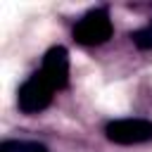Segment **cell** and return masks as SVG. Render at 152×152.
I'll return each mask as SVG.
<instances>
[{
	"instance_id": "obj_1",
	"label": "cell",
	"mask_w": 152,
	"mask_h": 152,
	"mask_svg": "<svg viewBox=\"0 0 152 152\" xmlns=\"http://www.w3.org/2000/svg\"><path fill=\"white\" fill-rule=\"evenodd\" d=\"M52 93H55V86L38 69L28 81L21 83L19 95H17V104H19V109L24 114H38L52 102Z\"/></svg>"
},
{
	"instance_id": "obj_2",
	"label": "cell",
	"mask_w": 152,
	"mask_h": 152,
	"mask_svg": "<svg viewBox=\"0 0 152 152\" xmlns=\"http://www.w3.org/2000/svg\"><path fill=\"white\" fill-rule=\"evenodd\" d=\"M112 19L107 10H93L74 26V38L81 45H102L112 38Z\"/></svg>"
},
{
	"instance_id": "obj_3",
	"label": "cell",
	"mask_w": 152,
	"mask_h": 152,
	"mask_svg": "<svg viewBox=\"0 0 152 152\" xmlns=\"http://www.w3.org/2000/svg\"><path fill=\"white\" fill-rule=\"evenodd\" d=\"M104 135L116 145H140L152 140V121L147 119H116L104 126Z\"/></svg>"
},
{
	"instance_id": "obj_4",
	"label": "cell",
	"mask_w": 152,
	"mask_h": 152,
	"mask_svg": "<svg viewBox=\"0 0 152 152\" xmlns=\"http://www.w3.org/2000/svg\"><path fill=\"white\" fill-rule=\"evenodd\" d=\"M40 71L55 86V90H62L69 83V52H66V48H62V45L50 48L43 57Z\"/></svg>"
},
{
	"instance_id": "obj_5",
	"label": "cell",
	"mask_w": 152,
	"mask_h": 152,
	"mask_svg": "<svg viewBox=\"0 0 152 152\" xmlns=\"http://www.w3.org/2000/svg\"><path fill=\"white\" fill-rule=\"evenodd\" d=\"M0 152H50V150L33 140H5L0 145Z\"/></svg>"
},
{
	"instance_id": "obj_6",
	"label": "cell",
	"mask_w": 152,
	"mask_h": 152,
	"mask_svg": "<svg viewBox=\"0 0 152 152\" xmlns=\"http://www.w3.org/2000/svg\"><path fill=\"white\" fill-rule=\"evenodd\" d=\"M131 38H133V43H135L140 50H152V21H150L145 28L135 31Z\"/></svg>"
}]
</instances>
